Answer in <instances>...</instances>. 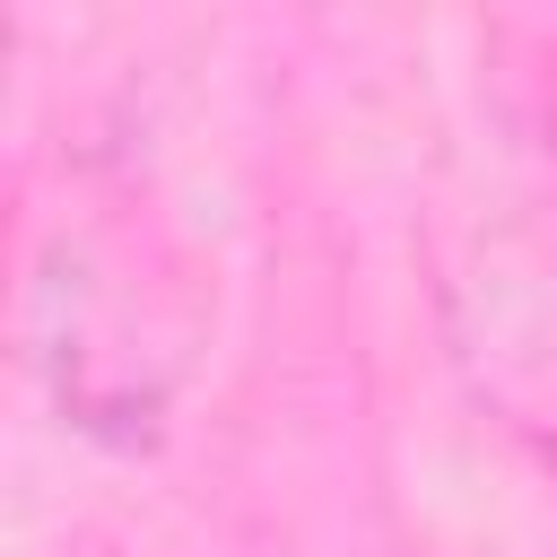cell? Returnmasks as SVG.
<instances>
[{"label": "cell", "instance_id": "2", "mask_svg": "<svg viewBox=\"0 0 557 557\" xmlns=\"http://www.w3.org/2000/svg\"><path fill=\"white\" fill-rule=\"evenodd\" d=\"M548 131H557V104H548Z\"/></svg>", "mask_w": 557, "mask_h": 557}, {"label": "cell", "instance_id": "1", "mask_svg": "<svg viewBox=\"0 0 557 557\" xmlns=\"http://www.w3.org/2000/svg\"><path fill=\"white\" fill-rule=\"evenodd\" d=\"M461 366L505 409V426L557 453V244L540 226H487L444 278Z\"/></svg>", "mask_w": 557, "mask_h": 557}]
</instances>
